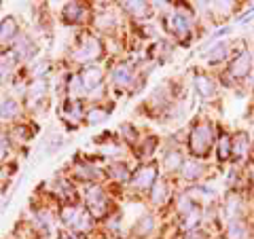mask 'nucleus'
Listing matches in <instances>:
<instances>
[{"instance_id": "3", "label": "nucleus", "mask_w": 254, "mask_h": 239, "mask_svg": "<svg viewBox=\"0 0 254 239\" xmlns=\"http://www.w3.org/2000/svg\"><path fill=\"white\" fill-rule=\"evenodd\" d=\"M87 205H89V212L95 218L106 216V212H108V201L100 188H91L89 193H87Z\"/></svg>"}, {"instance_id": "11", "label": "nucleus", "mask_w": 254, "mask_h": 239, "mask_svg": "<svg viewBox=\"0 0 254 239\" xmlns=\"http://www.w3.org/2000/svg\"><path fill=\"white\" fill-rule=\"evenodd\" d=\"M203 174V165L197 159H189V161L182 163V176L187 180H197Z\"/></svg>"}, {"instance_id": "27", "label": "nucleus", "mask_w": 254, "mask_h": 239, "mask_svg": "<svg viewBox=\"0 0 254 239\" xmlns=\"http://www.w3.org/2000/svg\"><path fill=\"white\" fill-rule=\"evenodd\" d=\"M76 172H78V176H81L83 180H91V178L98 176V170L91 167V165H85V163H78L76 165Z\"/></svg>"}, {"instance_id": "20", "label": "nucleus", "mask_w": 254, "mask_h": 239, "mask_svg": "<svg viewBox=\"0 0 254 239\" xmlns=\"http://www.w3.org/2000/svg\"><path fill=\"white\" fill-rule=\"evenodd\" d=\"M11 70H13V58H9V55H2V58H0V83H6Z\"/></svg>"}, {"instance_id": "15", "label": "nucleus", "mask_w": 254, "mask_h": 239, "mask_svg": "<svg viewBox=\"0 0 254 239\" xmlns=\"http://www.w3.org/2000/svg\"><path fill=\"white\" fill-rule=\"evenodd\" d=\"M17 115H19V106H17L15 100L4 98L2 102H0V117L2 119H15Z\"/></svg>"}, {"instance_id": "4", "label": "nucleus", "mask_w": 254, "mask_h": 239, "mask_svg": "<svg viewBox=\"0 0 254 239\" xmlns=\"http://www.w3.org/2000/svg\"><path fill=\"white\" fill-rule=\"evenodd\" d=\"M155 172H157V170H155V165L140 167L138 174H136V176H133V186L140 188V190H146V188H150V184H153L155 178H157V174H155Z\"/></svg>"}, {"instance_id": "24", "label": "nucleus", "mask_w": 254, "mask_h": 239, "mask_svg": "<svg viewBox=\"0 0 254 239\" xmlns=\"http://www.w3.org/2000/svg\"><path fill=\"white\" fill-rule=\"evenodd\" d=\"M182 163V159H180V153H176V150H172V153H168V157L163 159V165H165V170H178V165Z\"/></svg>"}, {"instance_id": "25", "label": "nucleus", "mask_w": 254, "mask_h": 239, "mask_svg": "<svg viewBox=\"0 0 254 239\" xmlns=\"http://www.w3.org/2000/svg\"><path fill=\"white\" fill-rule=\"evenodd\" d=\"M165 195H168V186H165V182H157L155 188H153V203H163L165 201Z\"/></svg>"}, {"instance_id": "7", "label": "nucleus", "mask_w": 254, "mask_h": 239, "mask_svg": "<svg viewBox=\"0 0 254 239\" xmlns=\"http://www.w3.org/2000/svg\"><path fill=\"white\" fill-rule=\"evenodd\" d=\"M15 49H17V53L21 55V58L30 60V58H34V55H36L38 47H36V43L32 41L30 36H19L17 41H15Z\"/></svg>"}, {"instance_id": "2", "label": "nucleus", "mask_w": 254, "mask_h": 239, "mask_svg": "<svg viewBox=\"0 0 254 239\" xmlns=\"http://www.w3.org/2000/svg\"><path fill=\"white\" fill-rule=\"evenodd\" d=\"M100 53H102L100 41H98V38H93V36H87L85 41L74 49V58L78 61H89V60L100 58Z\"/></svg>"}, {"instance_id": "14", "label": "nucleus", "mask_w": 254, "mask_h": 239, "mask_svg": "<svg viewBox=\"0 0 254 239\" xmlns=\"http://www.w3.org/2000/svg\"><path fill=\"white\" fill-rule=\"evenodd\" d=\"M195 85H197V91H199L201 98H212L214 95V83H212V78L210 76H205V74H199L195 78Z\"/></svg>"}, {"instance_id": "17", "label": "nucleus", "mask_w": 254, "mask_h": 239, "mask_svg": "<svg viewBox=\"0 0 254 239\" xmlns=\"http://www.w3.org/2000/svg\"><path fill=\"white\" fill-rule=\"evenodd\" d=\"M64 117H66L68 121L76 123L78 119L83 117V108H81V104H78V102H72V104H66V106H64Z\"/></svg>"}, {"instance_id": "28", "label": "nucleus", "mask_w": 254, "mask_h": 239, "mask_svg": "<svg viewBox=\"0 0 254 239\" xmlns=\"http://www.w3.org/2000/svg\"><path fill=\"white\" fill-rule=\"evenodd\" d=\"M106 117H108V110H102V108H98V106H95V108L91 110V113L87 115V119H89V123H91V125H95V123H102Z\"/></svg>"}, {"instance_id": "26", "label": "nucleus", "mask_w": 254, "mask_h": 239, "mask_svg": "<svg viewBox=\"0 0 254 239\" xmlns=\"http://www.w3.org/2000/svg\"><path fill=\"white\" fill-rule=\"evenodd\" d=\"M125 9L129 13H133V15H138V17H144V15L148 13V4L146 2H127Z\"/></svg>"}, {"instance_id": "8", "label": "nucleus", "mask_w": 254, "mask_h": 239, "mask_svg": "<svg viewBox=\"0 0 254 239\" xmlns=\"http://www.w3.org/2000/svg\"><path fill=\"white\" fill-rule=\"evenodd\" d=\"M85 6L81 2H70L66 9H64V19H66L68 23H81L85 19Z\"/></svg>"}, {"instance_id": "16", "label": "nucleus", "mask_w": 254, "mask_h": 239, "mask_svg": "<svg viewBox=\"0 0 254 239\" xmlns=\"http://www.w3.org/2000/svg\"><path fill=\"white\" fill-rule=\"evenodd\" d=\"M81 216H83V212H78L76 208H72V205H68V208L62 212V220L66 222V225L74 227V229H76V225H78V220H81Z\"/></svg>"}, {"instance_id": "9", "label": "nucleus", "mask_w": 254, "mask_h": 239, "mask_svg": "<svg viewBox=\"0 0 254 239\" xmlns=\"http://www.w3.org/2000/svg\"><path fill=\"white\" fill-rule=\"evenodd\" d=\"M113 81L117 85H121V87H127L133 81V70H131L129 63H119V66L115 68V72H113Z\"/></svg>"}, {"instance_id": "29", "label": "nucleus", "mask_w": 254, "mask_h": 239, "mask_svg": "<svg viewBox=\"0 0 254 239\" xmlns=\"http://www.w3.org/2000/svg\"><path fill=\"white\" fill-rule=\"evenodd\" d=\"M110 174L119 180H127V174L129 172H127V167L123 163H115V165H110Z\"/></svg>"}, {"instance_id": "6", "label": "nucleus", "mask_w": 254, "mask_h": 239, "mask_svg": "<svg viewBox=\"0 0 254 239\" xmlns=\"http://www.w3.org/2000/svg\"><path fill=\"white\" fill-rule=\"evenodd\" d=\"M190 28V23L187 17H182L180 13H174L168 17V30L172 32V34H176V36H185L187 32Z\"/></svg>"}, {"instance_id": "19", "label": "nucleus", "mask_w": 254, "mask_h": 239, "mask_svg": "<svg viewBox=\"0 0 254 239\" xmlns=\"http://www.w3.org/2000/svg\"><path fill=\"white\" fill-rule=\"evenodd\" d=\"M246 237V227L242 225L240 220H233L229 225V231H227V239H244Z\"/></svg>"}, {"instance_id": "18", "label": "nucleus", "mask_w": 254, "mask_h": 239, "mask_svg": "<svg viewBox=\"0 0 254 239\" xmlns=\"http://www.w3.org/2000/svg\"><path fill=\"white\" fill-rule=\"evenodd\" d=\"M227 53H229V45L220 43V45H216V47H214V49L210 51L208 61H210V63H218L220 60H225V58H227Z\"/></svg>"}, {"instance_id": "30", "label": "nucleus", "mask_w": 254, "mask_h": 239, "mask_svg": "<svg viewBox=\"0 0 254 239\" xmlns=\"http://www.w3.org/2000/svg\"><path fill=\"white\" fill-rule=\"evenodd\" d=\"M9 157V140H6L4 131H0V161Z\"/></svg>"}, {"instance_id": "5", "label": "nucleus", "mask_w": 254, "mask_h": 239, "mask_svg": "<svg viewBox=\"0 0 254 239\" xmlns=\"http://www.w3.org/2000/svg\"><path fill=\"white\" fill-rule=\"evenodd\" d=\"M250 63H252V58H250V53L248 51H244L240 53L237 58L231 61V66H229V72H231L233 76H246L250 72Z\"/></svg>"}, {"instance_id": "21", "label": "nucleus", "mask_w": 254, "mask_h": 239, "mask_svg": "<svg viewBox=\"0 0 254 239\" xmlns=\"http://www.w3.org/2000/svg\"><path fill=\"white\" fill-rule=\"evenodd\" d=\"M231 157V140H229V135H220L218 140V159H229Z\"/></svg>"}, {"instance_id": "10", "label": "nucleus", "mask_w": 254, "mask_h": 239, "mask_svg": "<svg viewBox=\"0 0 254 239\" xmlns=\"http://www.w3.org/2000/svg\"><path fill=\"white\" fill-rule=\"evenodd\" d=\"M17 38V23H15L13 17H6L2 23H0V43H11Z\"/></svg>"}, {"instance_id": "13", "label": "nucleus", "mask_w": 254, "mask_h": 239, "mask_svg": "<svg viewBox=\"0 0 254 239\" xmlns=\"http://www.w3.org/2000/svg\"><path fill=\"white\" fill-rule=\"evenodd\" d=\"M83 78V85H85V89H93V87H100L102 83V72L98 68H87L85 72L81 74Z\"/></svg>"}, {"instance_id": "23", "label": "nucleus", "mask_w": 254, "mask_h": 239, "mask_svg": "<svg viewBox=\"0 0 254 239\" xmlns=\"http://www.w3.org/2000/svg\"><path fill=\"white\" fill-rule=\"evenodd\" d=\"M199 220H201L199 210L193 208L190 212H187V214H185V222H182V225H185V229H193V227L199 225Z\"/></svg>"}, {"instance_id": "12", "label": "nucleus", "mask_w": 254, "mask_h": 239, "mask_svg": "<svg viewBox=\"0 0 254 239\" xmlns=\"http://www.w3.org/2000/svg\"><path fill=\"white\" fill-rule=\"evenodd\" d=\"M246 153H248V135L237 133L235 140H231V155L233 159H244Z\"/></svg>"}, {"instance_id": "1", "label": "nucleus", "mask_w": 254, "mask_h": 239, "mask_svg": "<svg viewBox=\"0 0 254 239\" xmlns=\"http://www.w3.org/2000/svg\"><path fill=\"white\" fill-rule=\"evenodd\" d=\"M214 144V127L210 123L197 125L190 133V150L195 157H208Z\"/></svg>"}, {"instance_id": "22", "label": "nucleus", "mask_w": 254, "mask_h": 239, "mask_svg": "<svg viewBox=\"0 0 254 239\" xmlns=\"http://www.w3.org/2000/svg\"><path fill=\"white\" fill-rule=\"evenodd\" d=\"M68 89H70V95H72V98H78V95H83V93H85L83 78H81V76H72V78H70Z\"/></svg>"}, {"instance_id": "31", "label": "nucleus", "mask_w": 254, "mask_h": 239, "mask_svg": "<svg viewBox=\"0 0 254 239\" xmlns=\"http://www.w3.org/2000/svg\"><path fill=\"white\" fill-rule=\"evenodd\" d=\"M185 239H205V235L201 233V231H190V233H187Z\"/></svg>"}, {"instance_id": "32", "label": "nucleus", "mask_w": 254, "mask_h": 239, "mask_svg": "<svg viewBox=\"0 0 254 239\" xmlns=\"http://www.w3.org/2000/svg\"><path fill=\"white\" fill-rule=\"evenodd\" d=\"M62 239H70V237H66V235H62Z\"/></svg>"}]
</instances>
